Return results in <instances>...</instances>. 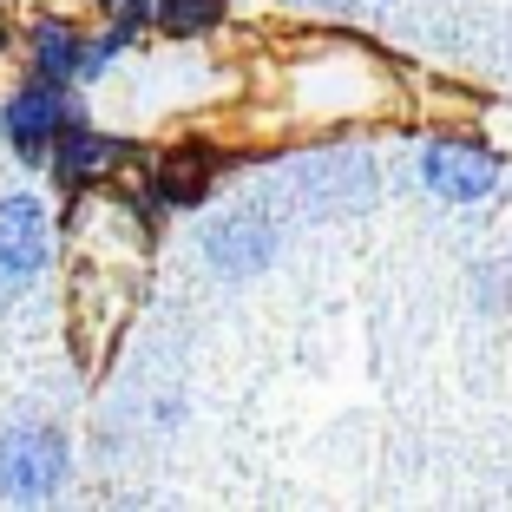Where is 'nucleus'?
<instances>
[{
  "instance_id": "423d86ee",
  "label": "nucleus",
  "mask_w": 512,
  "mask_h": 512,
  "mask_svg": "<svg viewBox=\"0 0 512 512\" xmlns=\"http://www.w3.org/2000/svg\"><path fill=\"white\" fill-rule=\"evenodd\" d=\"M211 256L224 263V270H256V263L270 256V230L250 224V217H237L230 230H217V237H211Z\"/></svg>"
},
{
  "instance_id": "f257e3e1",
  "label": "nucleus",
  "mask_w": 512,
  "mask_h": 512,
  "mask_svg": "<svg viewBox=\"0 0 512 512\" xmlns=\"http://www.w3.org/2000/svg\"><path fill=\"white\" fill-rule=\"evenodd\" d=\"M66 480V440L53 427H14L0 440V493L7 499H46Z\"/></svg>"
},
{
  "instance_id": "0eeeda50",
  "label": "nucleus",
  "mask_w": 512,
  "mask_h": 512,
  "mask_svg": "<svg viewBox=\"0 0 512 512\" xmlns=\"http://www.w3.org/2000/svg\"><path fill=\"white\" fill-rule=\"evenodd\" d=\"M204 184H211V151H178V158H165V171H158V191H165L171 204H197Z\"/></svg>"
},
{
  "instance_id": "1a4fd4ad",
  "label": "nucleus",
  "mask_w": 512,
  "mask_h": 512,
  "mask_svg": "<svg viewBox=\"0 0 512 512\" xmlns=\"http://www.w3.org/2000/svg\"><path fill=\"white\" fill-rule=\"evenodd\" d=\"M230 0H158V20H165V33H204L224 20Z\"/></svg>"
},
{
  "instance_id": "6e6552de",
  "label": "nucleus",
  "mask_w": 512,
  "mask_h": 512,
  "mask_svg": "<svg viewBox=\"0 0 512 512\" xmlns=\"http://www.w3.org/2000/svg\"><path fill=\"white\" fill-rule=\"evenodd\" d=\"M33 53H40V73L46 79H73V73H86V66H92V53L66 27H40V46H33Z\"/></svg>"
},
{
  "instance_id": "39448f33",
  "label": "nucleus",
  "mask_w": 512,
  "mask_h": 512,
  "mask_svg": "<svg viewBox=\"0 0 512 512\" xmlns=\"http://www.w3.org/2000/svg\"><path fill=\"white\" fill-rule=\"evenodd\" d=\"M119 158H125V145H119V138L86 132L79 119L60 132V178H73V184H86V178H99V171H112Z\"/></svg>"
},
{
  "instance_id": "20e7f679",
  "label": "nucleus",
  "mask_w": 512,
  "mask_h": 512,
  "mask_svg": "<svg viewBox=\"0 0 512 512\" xmlns=\"http://www.w3.org/2000/svg\"><path fill=\"white\" fill-rule=\"evenodd\" d=\"M66 99L60 92H46V86H33V92H20L14 106H7V138H14V151L20 158H46V145L66 132Z\"/></svg>"
},
{
  "instance_id": "7ed1b4c3",
  "label": "nucleus",
  "mask_w": 512,
  "mask_h": 512,
  "mask_svg": "<svg viewBox=\"0 0 512 512\" xmlns=\"http://www.w3.org/2000/svg\"><path fill=\"white\" fill-rule=\"evenodd\" d=\"M46 263V217L33 197H7L0 204V270L14 276V283H27L33 270Z\"/></svg>"
},
{
  "instance_id": "9d476101",
  "label": "nucleus",
  "mask_w": 512,
  "mask_h": 512,
  "mask_svg": "<svg viewBox=\"0 0 512 512\" xmlns=\"http://www.w3.org/2000/svg\"><path fill=\"white\" fill-rule=\"evenodd\" d=\"M106 7H138V0H106Z\"/></svg>"
},
{
  "instance_id": "f03ea898",
  "label": "nucleus",
  "mask_w": 512,
  "mask_h": 512,
  "mask_svg": "<svg viewBox=\"0 0 512 512\" xmlns=\"http://www.w3.org/2000/svg\"><path fill=\"white\" fill-rule=\"evenodd\" d=\"M421 178H427V191H440L447 204H473V197H486L499 184V158L486 145H460V138H447V145L427 151Z\"/></svg>"
}]
</instances>
